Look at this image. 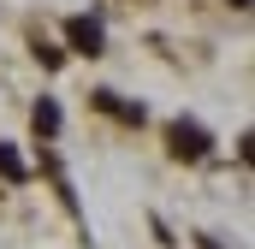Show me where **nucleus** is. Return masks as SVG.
Here are the masks:
<instances>
[{"label":"nucleus","mask_w":255,"mask_h":249,"mask_svg":"<svg viewBox=\"0 0 255 249\" xmlns=\"http://www.w3.org/2000/svg\"><path fill=\"white\" fill-rule=\"evenodd\" d=\"M166 136H172V154H178V160H208V148H214V142H208V130H202L196 119H172Z\"/></svg>","instance_id":"f257e3e1"},{"label":"nucleus","mask_w":255,"mask_h":249,"mask_svg":"<svg viewBox=\"0 0 255 249\" xmlns=\"http://www.w3.org/2000/svg\"><path fill=\"white\" fill-rule=\"evenodd\" d=\"M65 42L95 60V54H101V24H95V18H71V24H65Z\"/></svg>","instance_id":"f03ea898"},{"label":"nucleus","mask_w":255,"mask_h":249,"mask_svg":"<svg viewBox=\"0 0 255 249\" xmlns=\"http://www.w3.org/2000/svg\"><path fill=\"white\" fill-rule=\"evenodd\" d=\"M95 107H101V113H119L125 124H142V107H130V101H119L113 89H101V95H95Z\"/></svg>","instance_id":"7ed1b4c3"},{"label":"nucleus","mask_w":255,"mask_h":249,"mask_svg":"<svg viewBox=\"0 0 255 249\" xmlns=\"http://www.w3.org/2000/svg\"><path fill=\"white\" fill-rule=\"evenodd\" d=\"M30 119H36V130H42V136H54V130H60V107H54V101H48V95H42V101H36V113H30Z\"/></svg>","instance_id":"20e7f679"},{"label":"nucleus","mask_w":255,"mask_h":249,"mask_svg":"<svg viewBox=\"0 0 255 249\" xmlns=\"http://www.w3.org/2000/svg\"><path fill=\"white\" fill-rule=\"evenodd\" d=\"M0 178H6V184H18V178H24V160H18L6 142H0Z\"/></svg>","instance_id":"39448f33"},{"label":"nucleus","mask_w":255,"mask_h":249,"mask_svg":"<svg viewBox=\"0 0 255 249\" xmlns=\"http://www.w3.org/2000/svg\"><path fill=\"white\" fill-rule=\"evenodd\" d=\"M232 6H238V12H244V6H250V0H232Z\"/></svg>","instance_id":"423d86ee"}]
</instances>
